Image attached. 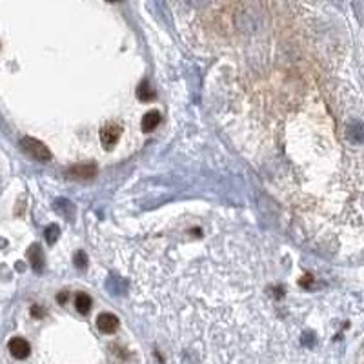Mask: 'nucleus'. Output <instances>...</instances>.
Wrapping results in <instances>:
<instances>
[{
  "mask_svg": "<svg viewBox=\"0 0 364 364\" xmlns=\"http://www.w3.org/2000/svg\"><path fill=\"white\" fill-rule=\"evenodd\" d=\"M20 146H22V150L28 153L29 157H33L35 160H39V162H49L51 160V151L49 148L44 142L37 141L33 137H24L22 141H20Z\"/></svg>",
  "mask_w": 364,
  "mask_h": 364,
  "instance_id": "nucleus-1",
  "label": "nucleus"
},
{
  "mask_svg": "<svg viewBox=\"0 0 364 364\" xmlns=\"http://www.w3.org/2000/svg\"><path fill=\"white\" fill-rule=\"evenodd\" d=\"M75 308H77L78 313H87L89 308H91V297L87 293H78L75 297Z\"/></svg>",
  "mask_w": 364,
  "mask_h": 364,
  "instance_id": "nucleus-9",
  "label": "nucleus"
},
{
  "mask_svg": "<svg viewBox=\"0 0 364 364\" xmlns=\"http://www.w3.org/2000/svg\"><path fill=\"white\" fill-rule=\"evenodd\" d=\"M8 348H10V353L13 355L15 359H20V360L28 359L29 351H31V346H29V342L26 339H22V337H13V339L10 340Z\"/></svg>",
  "mask_w": 364,
  "mask_h": 364,
  "instance_id": "nucleus-4",
  "label": "nucleus"
},
{
  "mask_svg": "<svg viewBox=\"0 0 364 364\" xmlns=\"http://www.w3.org/2000/svg\"><path fill=\"white\" fill-rule=\"evenodd\" d=\"M58 235H60L58 226H55V224L48 226V229H46V240H48L49 244H55V240L58 238Z\"/></svg>",
  "mask_w": 364,
  "mask_h": 364,
  "instance_id": "nucleus-10",
  "label": "nucleus"
},
{
  "mask_svg": "<svg viewBox=\"0 0 364 364\" xmlns=\"http://www.w3.org/2000/svg\"><path fill=\"white\" fill-rule=\"evenodd\" d=\"M160 124V113L159 111H150L142 116V131H153Z\"/></svg>",
  "mask_w": 364,
  "mask_h": 364,
  "instance_id": "nucleus-7",
  "label": "nucleus"
},
{
  "mask_svg": "<svg viewBox=\"0 0 364 364\" xmlns=\"http://www.w3.org/2000/svg\"><path fill=\"white\" fill-rule=\"evenodd\" d=\"M66 297H68V295H66V291H64L62 295H60V297H57V299H58V301H60V302H64V301H66Z\"/></svg>",
  "mask_w": 364,
  "mask_h": 364,
  "instance_id": "nucleus-14",
  "label": "nucleus"
},
{
  "mask_svg": "<svg viewBox=\"0 0 364 364\" xmlns=\"http://www.w3.org/2000/svg\"><path fill=\"white\" fill-rule=\"evenodd\" d=\"M157 95H155V91H153V87L150 86L148 82H141L139 84V87H137V98L139 100H142V102H150V100H153Z\"/></svg>",
  "mask_w": 364,
  "mask_h": 364,
  "instance_id": "nucleus-8",
  "label": "nucleus"
},
{
  "mask_svg": "<svg viewBox=\"0 0 364 364\" xmlns=\"http://www.w3.org/2000/svg\"><path fill=\"white\" fill-rule=\"evenodd\" d=\"M31 313H33V317H42L44 315V311L40 310L39 306H33V308H31Z\"/></svg>",
  "mask_w": 364,
  "mask_h": 364,
  "instance_id": "nucleus-13",
  "label": "nucleus"
},
{
  "mask_svg": "<svg viewBox=\"0 0 364 364\" xmlns=\"http://www.w3.org/2000/svg\"><path fill=\"white\" fill-rule=\"evenodd\" d=\"M28 259L31 262V268L35 272L40 273L44 270V255H42V248L40 244H33V246L28 250Z\"/></svg>",
  "mask_w": 364,
  "mask_h": 364,
  "instance_id": "nucleus-6",
  "label": "nucleus"
},
{
  "mask_svg": "<svg viewBox=\"0 0 364 364\" xmlns=\"http://www.w3.org/2000/svg\"><path fill=\"white\" fill-rule=\"evenodd\" d=\"M98 168L95 162H87V164H75L68 170V177L75 180H89L97 175Z\"/></svg>",
  "mask_w": 364,
  "mask_h": 364,
  "instance_id": "nucleus-3",
  "label": "nucleus"
},
{
  "mask_svg": "<svg viewBox=\"0 0 364 364\" xmlns=\"http://www.w3.org/2000/svg\"><path fill=\"white\" fill-rule=\"evenodd\" d=\"M120 135H122V126L118 122H107L104 124L100 130V142L102 146L106 148V150H111L113 146L116 142L120 141Z\"/></svg>",
  "mask_w": 364,
  "mask_h": 364,
  "instance_id": "nucleus-2",
  "label": "nucleus"
},
{
  "mask_svg": "<svg viewBox=\"0 0 364 364\" xmlns=\"http://www.w3.org/2000/svg\"><path fill=\"white\" fill-rule=\"evenodd\" d=\"M97 326L102 333H113L118 328V319L113 313H102L97 319Z\"/></svg>",
  "mask_w": 364,
  "mask_h": 364,
  "instance_id": "nucleus-5",
  "label": "nucleus"
},
{
  "mask_svg": "<svg viewBox=\"0 0 364 364\" xmlns=\"http://www.w3.org/2000/svg\"><path fill=\"white\" fill-rule=\"evenodd\" d=\"M75 264H77V268H80V270H84V268L87 266V257L84 252H77L75 253Z\"/></svg>",
  "mask_w": 364,
  "mask_h": 364,
  "instance_id": "nucleus-11",
  "label": "nucleus"
},
{
  "mask_svg": "<svg viewBox=\"0 0 364 364\" xmlns=\"http://www.w3.org/2000/svg\"><path fill=\"white\" fill-rule=\"evenodd\" d=\"M311 281H313V277H311V275H304V279H301V281H299V284H301L302 288H304V286H310Z\"/></svg>",
  "mask_w": 364,
  "mask_h": 364,
  "instance_id": "nucleus-12",
  "label": "nucleus"
}]
</instances>
